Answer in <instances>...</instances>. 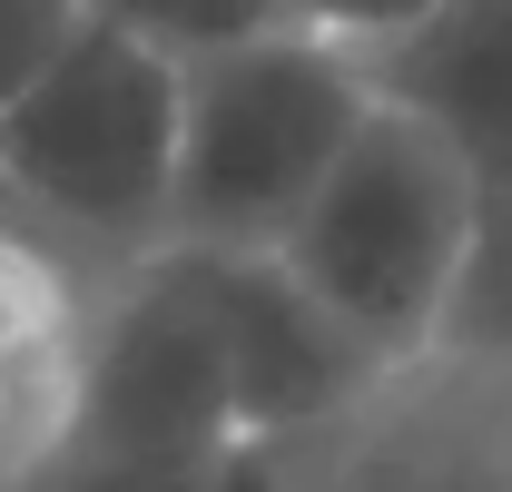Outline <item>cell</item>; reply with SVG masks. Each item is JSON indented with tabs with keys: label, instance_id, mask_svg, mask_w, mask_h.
Masks as SVG:
<instances>
[{
	"label": "cell",
	"instance_id": "obj_1",
	"mask_svg": "<svg viewBox=\"0 0 512 492\" xmlns=\"http://www.w3.org/2000/svg\"><path fill=\"white\" fill-rule=\"evenodd\" d=\"M375 109V79L345 40L266 20L178 60V168H168V237L188 246H276L316 197L335 148Z\"/></svg>",
	"mask_w": 512,
	"mask_h": 492
},
{
	"label": "cell",
	"instance_id": "obj_2",
	"mask_svg": "<svg viewBox=\"0 0 512 492\" xmlns=\"http://www.w3.org/2000/svg\"><path fill=\"white\" fill-rule=\"evenodd\" d=\"M168 168H178V60L79 10V30L0 109V197L89 256H138L168 237Z\"/></svg>",
	"mask_w": 512,
	"mask_h": 492
},
{
	"label": "cell",
	"instance_id": "obj_3",
	"mask_svg": "<svg viewBox=\"0 0 512 492\" xmlns=\"http://www.w3.org/2000/svg\"><path fill=\"white\" fill-rule=\"evenodd\" d=\"M473 197L483 187L463 178L444 138L404 119L394 99H375L316 178V197L296 207V227L276 237V256L375 365H404L434 345V306L463 256Z\"/></svg>",
	"mask_w": 512,
	"mask_h": 492
},
{
	"label": "cell",
	"instance_id": "obj_4",
	"mask_svg": "<svg viewBox=\"0 0 512 492\" xmlns=\"http://www.w3.org/2000/svg\"><path fill=\"white\" fill-rule=\"evenodd\" d=\"M276 492H512V374L424 345L276 443Z\"/></svg>",
	"mask_w": 512,
	"mask_h": 492
},
{
	"label": "cell",
	"instance_id": "obj_5",
	"mask_svg": "<svg viewBox=\"0 0 512 492\" xmlns=\"http://www.w3.org/2000/svg\"><path fill=\"white\" fill-rule=\"evenodd\" d=\"M188 246V237H178ZM197 296L217 315V365H227V414L247 443H296L335 404L375 384V355L286 276L276 246H188Z\"/></svg>",
	"mask_w": 512,
	"mask_h": 492
},
{
	"label": "cell",
	"instance_id": "obj_6",
	"mask_svg": "<svg viewBox=\"0 0 512 492\" xmlns=\"http://www.w3.org/2000/svg\"><path fill=\"white\" fill-rule=\"evenodd\" d=\"M365 79L434 128L483 197H512V0H434L365 50Z\"/></svg>",
	"mask_w": 512,
	"mask_h": 492
},
{
	"label": "cell",
	"instance_id": "obj_7",
	"mask_svg": "<svg viewBox=\"0 0 512 492\" xmlns=\"http://www.w3.org/2000/svg\"><path fill=\"white\" fill-rule=\"evenodd\" d=\"M434 355L512 374V197H473L463 256H453L444 306H434Z\"/></svg>",
	"mask_w": 512,
	"mask_h": 492
},
{
	"label": "cell",
	"instance_id": "obj_8",
	"mask_svg": "<svg viewBox=\"0 0 512 492\" xmlns=\"http://www.w3.org/2000/svg\"><path fill=\"white\" fill-rule=\"evenodd\" d=\"M227 463H188V453H138V443H99V433H69L50 424L10 473L0 492H207Z\"/></svg>",
	"mask_w": 512,
	"mask_h": 492
},
{
	"label": "cell",
	"instance_id": "obj_9",
	"mask_svg": "<svg viewBox=\"0 0 512 492\" xmlns=\"http://www.w3.org/2000/svg\"><path fill=\"white\" fill-rule=\"evenodd\" d=\"M89 20H119L138 40H158L168 60H197V50H217V40H247L266 20H286L276 0H79Z\"/></svg>",
	"mask_w": 512,
	"mask_h": 492
},
{
	"label": "cell",
	"instance_id": "obj_10",
	"mask_svg": "<svg viewBox=\"0 0 512 492\" xmlns=\"http://www.w3.org/2000/svg\"><path fill=\"white\" fill-rule=\"evenodd\" d=\"M79 30V0H0V109L20 99V79Z\"/></svg>",
	"mask_w": 512,
	"mask_h": 492
},
{
	"label": "cell",
	"instance_id": "obj_11",
	"mask_svg": "<svg viewBox=\"0 0 512 492\" xmlns=\"http://www.w3.org/2000/svg\"><path fill=\"white\" fill-rule=\"evenodd\" d=\"M276 10H286L296 30H325V40H345V50L365 60L375 40H394L404 20H424L434 0H276Z\"/></svg>",
	"mask_w": 512,
	"mask_h": 492
},
{
	"label": "cell",
	"instance_id": "obj_12",
	"mask_svg": "<svg viewBox=\"0 0 512 492\" xmlns=\"http://www.w3.org/2000/svg\"><path fill=\"white\" fill-rule=\"evenodd\" d=\"M207 492H276V443H237L227 473H217Z\"/></svg>",
	"mask_w": 512,
	"mask_h": 492
}]
</instances>
